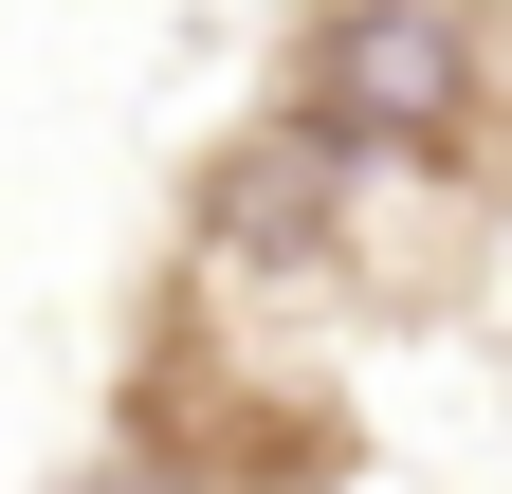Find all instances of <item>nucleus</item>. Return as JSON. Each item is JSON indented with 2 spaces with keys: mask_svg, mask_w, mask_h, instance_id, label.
<instances>
[{
  "mask_svg": "<svg viewBox=\"0 0 512 494\" xmlns=\"http://www.w3.org/2000/svg\"><path fill=\"white\" fill-rule=\"evenodd\" d=\"M55 494H128V476H55Z\"/></svg>",
  "mask_w": 512,
  "mask_h": 494,
  "instance_id": "f03ea898",
  "label": "nucleus"
},
{
  "mask_svg": "<svg viewBox=\"0 0 512 494\" xmlns=\"http://www.w3.org/2000/svg\"><path fill=\"white\" fill-rule=\"evenodd\" d=\"M293 129L330 165L458 147L476 129V19L458 0H330V19H311V74H293Z\"/></svg>",
  "mask_w": 512,
  "mask_h": 494,
  "instance_id": "f257e3e1",
  "label": "nucleus"
}]
</instances>
